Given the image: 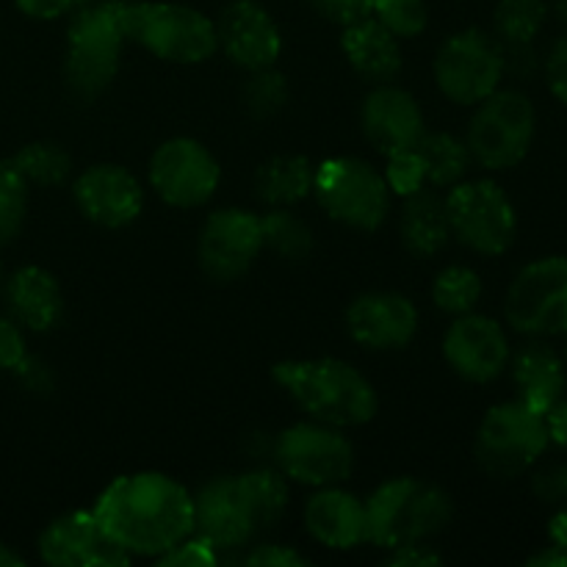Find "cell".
I'll return each instance as SVG.
<instances>
[{"label": "cell", "instance_id": "obj_1", "mask_svg": "<svg viewBox=\"0 0 567 567\" xmlns=\"http://www.w3.org/2000/svg\"><path fill=\"white\" fill-rule=\"evenodd\" d=\"M92 513L131 557L158 559L194 532L192 493L155 471L116 476Z\"/></svg>", "mask_w": 567, "mask_h": 567}, {"label": "cell", "instance_id": "obj_2", "mask_svg": "<svg viewBox=\"0 0 567 567\" xmlns=\"http://www.w3.org/2000/svg\"><path fill=\"white\" fill-rule=\"evenodd\" d=\"M288 504V487L277 471L255 468L241 476H221L194 498V529L219 548L247 546L260 529L280 520Z\"/></svg>", "mask_w": 567, "mask_h": 567}, {"label": "cell", "instance_id": "obj_3", "mask_svg": "<svg viewBox=\"0 0 567 567\" xmlns=\"http://www.w3.org/2000/svg\"><path fill=\"white\" fill-rule=\"evenodd\" d=\"M275 380L313 421L363 426L377 415V391L354 365L336 358L286 360L271 369Z\"/></svg>", "mask_w": 567, "mask_h": 567}, {"label": "cell", "instance_id": "obj_4", "mask_svg": "<svg viewBox=\"0 0 567 567\" xmlns=\"http://www.w3.org/2000/svg\"><path fill=\"white\" fill-rule=\"evenodd\" d=\"M452 515V498L443 487L413 476L391 480L365 502V543L388 551L424 543L446 529Z\"/></svg>", "mask_w": 567, "mask_h": 567}, {"label": "cell", "instance_id": "obj_5", "mask_svg": "<svg viewBox=\"0 0 567 567\" xmlns=\"http://www.w3.org/2000/svg\"><path fill=\"white\" fill-rule=\"evenodd\" d=\"M122 0L86 6L78 11L66 33V83L81 100H94L116 78L125 44Z\"/></svg>", "mask_w": 567, "mask_h": 567}, {"label": "cell", "instance_id": "obj_6", "mask_svg": "<svg viewBox=\"0 0 567 567\" xmlns=\"http://www.w3.org/2000/svg\"><path fill=\"white\" fill-rule=\"evenodd\" d=\"M122 22L127 39L169 64H203L219 48L216 25L192 6L125 3Z\"/></svg>", "mask_w": 567, "mask_h": 567}, {"label": "cell", "instance_id": "obj_7", "mask_svg": "<svg viewBox=\"0 0 567 567\" xmlns=\"http://www.w3.org/2000/svg\"><path fill=\"white\" fill-rule=\"evenodd\" d=\"M535 127L537 114L532 100L515 89H507V92L496 89L476 109L465 147L471 158L485 169H513L529 155Z\"/></svg>", "mask_w": 567, "mask_h": 567}, {"label": "cell", "instance_id": "obj_8", "mask_svg": "<svg viewBox=\"0 0 567 567\" xmlns=\"http://www.w3.org/2000/svg\"><path fill=\"white\" fill-rule=\"evenodd\" d=\"M313 192L321 208L354 230H377L391 210L385 175L363 158H330L316 169Z\"/></svg>", "mask_w": 567, "mask_h": 567}, {"label": "cell", "instance_id": "obj_9", "mask_svg": "<svg viewBox=\"0 0 567 567\" xmlns=\"http://www.w3.org/2000/svg\"><path fill=\"white\" fill-rule=\"evenodd\" d=\"M546 415L524 402H504L487 410L476 435V460L496 480L526 474L548 449Z\"/></svg>", "mask_w": 567, "mask_h": 567}, {"label": "cell", "instance_id": "obj_10", "mask_svg": "<svg viewBox=\"0 0 567 567\" xmlns=\"http://www.w3.org/2000/svg\"><path fill=\"white\" fill-rule=\"evenodd\" d=\"M452 236L480 255H504L518 233V216L504 188L493 181L452 186L446 197Z\"/></svg>", "mask_w": 567, "mask_h": 567}, {"label": "cell", "instance_id": "obj_11", "mask_svg": "<svg viewBox=\"0 0 567 567\" xmlns=\"http://www.w3.org/2000/svg\"><path fill=\"white\" fill-rule=\"evenodd\" d=\"M275 460L288 480L310 487H330L349 480L354 468V449L338 426L302 421L277 437Z\"/></svg>", "mask_w": 567, "mask_h": 567}, {"label": "cell", "instance_id": "obj_12", "mask_svg": "<svg viewBox=\"0 0 567 567\" xmlns=\"http://www.w3.org/2000/svg\"><path fill=\"white\" fill-rule=\"evenodd\" d=\"M504 75L502 48L480 28L454 33L435 55V81L452 103L480 105Z\"/></svg>", "mask_w": 567, "mask_h": 567}, {"label": "cell", "instance_id": "obj_13", "mask_svg": "<svg viewBox=\"0 0 567 567\" xmlns=\"http://www.w3.org/2000/svg\"><path fill=\"white\" fill-rule=\"evenodd\" d=\"M504 316L524 336H567V258L526 266L509 286Z\"/></svg>", "mask_w": 567, "mask_h": 567}, {"label": "cell", "instance_id": "obj_14", "mask_svg": "<svg viewBox=\"0 0 567 567\" xmlns=\"http://www.w3.org/2000/svg\"><path fill=\"white\" fill-rule=\"evenodd\" d=\"M150 183L166 205L197 208L219 186V164L205 144L177 136L161 144L150 158Z\"/></svg>", "mask_w": 567, "mask_h": 567}, {"label": "cell", "instance_id": "obj_15", "mask_svg": "<svg viewBox=\"0 0 567 567\" xmlns=\"http://www.w3.org/2000/svg\"><path fill=\"white\" fill-rule=\"evenodd\" d=\"M260 249H264V227L260 216L249 210H216L199 230V266L216 282H230L247 275Z\"/></svg>", "mask_w": 567, "mask_h": 567}, {"label": "cell", "instance_id": "obj_16", "mask_svg": "<svg viewBox=\"0 0 567 567\" xmlns=\"http://www.w3.org/2000/svg\"><path fill=\"white\" fill-rule=\"evenodd\" d=\"M39 554L55 567H125L131 554L103 529L92 509L61 515L39 537Z\"/></svg>", "mask_w": 567, "mask_h": 567}, {"label": "cell", "instance_id": "obj_17", "mask_svg": "<svg viewBox=\"0 0 567 567\" xmlns=\"http://www.w3.org/2000/svg\"><path fill=\"white\" fill-rule=\"evenodd\" d=\"M216 44L225 50L233 64L244 70L275 66L282 53V37L269 11L255 0H233L216 22Z\"/></svg>", "mask_w": 567, "mask_h": 567}, {"label": "cell", "instance_id": "obj_18", "mask_svg": "<svg viewBox=\"0 0 567 567\" xmlns=\"http://www.w3.org/2000/svg\"><path fill=\"white\" fill-rule=\"evenodd\" d=\"M449 365L468 382H491L507 369L509 341L502 324L491 316H457L443 338Z\"/></svg>", "mask_w": 567, "mask_h": 567}, {"label": "cell", "instance_id": "obj_19", "mask_svg": "<svg viewBox=\"0 0 567 567\" xmlns=\"http://www.w3.org/2000/svg\"><path fill=\"white\" fill-rule=\"evenodd\" d=\"M75 203L89 221L120 230L142 214L144 188L125 166L97 164L75 181Z\"/></svg>", "mask_w": 567, "mask_h": 567}, {"label": "cell", "instance_id": "obj_20", "mask_svg": "<svg viewBox=\"0 0 567 567\" xmlns=\"http://www.w3.org/2000/svg\"><path fill=\"white\" fill-rule=\"evenodd\" d=\"M347 330L365 349H404L419 330V310L404 293H363L349 305Z\"/></svg>", "mask_w": 567, "mask_h": 567}, {"label": "cell", "instance_id": "obj_21", "mask_svg": "<svg viewBox=\"0 0 567 567\" xmlns=\"http://www.w3.org/2000/svg\"><path fill=\"white\" fill-rule=\"evenodd\" d=\"M360 122H363L365 138L382 155L413 150L426 133L424 114L413 94L391 83H377V89H371L369 97L363 100Z\"/></svg>", "mask_w": 567, "mask_h": 567}, {"label": "cell", "instance_id": "obj_22", "mask_svg": "<svg viewBox=\"0 0 567 567\" xmlns=\"http://www.w3.org/2000/svg\"><path fill=\"white\" fill-rule=\"evenodd\" d=\"M305 529L321 546L349 551L365 543V502L338 487H324L305 507Z\"/></svg>", "mask_w": 567, "mask_h": 567}, {"label": "cell", "instance_id": "obj_23", "mask_svg": "<svg viewBox=\"0 0 567 567\" xmlns=\"http://www.w3.org/2000/svg\"><path fill=\"white\" fill-rule=\"evenodd\" d=\"M6 299L17 324L33 332L53 330L64 313L59 280L39 266H22L20 271H14L6 286Z\"/></svg>", "mask_w": 567, "mask_h": 567}, {"label": "cell", "instance_id": "obj_24", "mask_svg": "<svg viewBox=\"0 0 567 567\" xmlns=\"http://www.w3.org/2000/svg\"><path fill=\"white\" fill-rule=\"evenodd\" d=\"M341 48L354 72L365 81L388 83L402 72V50L396 37L371 14L352 25H343Z\"/></svg>", "mask_w": 567, "mask_h": 567}, {"label": "cell", "instance_id": "obj_25", "mask_svg": "<svg viewBox=\"0 0 567 567\" xmlns=\"http://www.w3.org/2000/svg\"><path fill=\"white\" fill-rule=\"evenodd\" d=\"M513 380L518 388V402L546 415L565 396V363L546 343H529L515 354Z\"/></svg>", "mask_w": 567, "mask_h": 567}, {"label": "cell", "instance_id": "obj_26", "mask_svg": "<svg viewBox=\"0 0 567 567\" xmlns=\"http://www.w3.org/2000/svg\"><path fill=\"white\" fill-rule=\"evenodd\" d=\"M402 241L415 258H432L446 247L452 227L446 216V199L432 188H419L404 197L402 221H399Z\"/></svg>", "mask_w": 567, "mask_h": 567}, {"label": "cell", "instance_id": "obj_27", "mask_svg": "<svg viewBox=\"0 0 567 567\" xmlns=\"http://www.w3.org/2000/svg\"><path fill=\"white\" fill-rule=\"evenodd\" d=\"M316 169L305 155H275L260 164L255 175V194L271 208H288L299 203L313 188Z\"/></svg>", "mask_w": 567, "mask_h": 567}, {"label": "cell", "instance_id": "obj_28", "mask_svg": "<svg viewBox=\"0 0 567 567\" xmlns=\"http://www.w3.org/2000/svg\"><path fill=\"white\" fill-rule=\"evenodd\" d=\"M426 183L432 188H452L465 177L471 164V153L452 133H424L415 144Z\"/></svg>", "mask_w": 567, "mask_h": 567}, {"label": "cell", "instance_id": "obj_29", "mask_svg": "<svg viewBox=\"0 0 567 567\" xmlns=\"http://www.w3.org/2000/svg\"><path fill=\"white\" fill-rule=\"evenodd\" d=\"M548 20V0H498L496 14V33L504 42L524 48L537 33L543 31Z\"/></svg>", "mask_w": 567, "mask_h": 567}, {"label": "cell", "instance_id": "obj_30", "mask_svg": "<svg viewBox=\"0 0 567 567\" xmlns=\"http://www.w3.org/2000/svg\"><path fill=\"white\" fill-rule=\"evenodd\" d=\"M264 227V247L275 249L286 260H305L313 249V233L299 219L297 214L286 208H275L260 219Z\"/></svg>", "mask_w": 567, "mask_h": 567}, {"label": "cell", "instance_id": "obj_31", "mask_svg": "<svg viewBox=\"0 0 567 567\" xmlns=\"http://www.w3.org/2000/svg\"><path fill=\"white\" fill-rule=\"evenodd\" d=\"M482 299V280L468 266H446L432 282V302L452 316H465Z\"/></svg>", "mask_w": 567, "mask_h": 567}, {"label": "cell", "instance_id": "obj_32", "mask_svg": "<svg viewBox=\"0 0 567 567\" xmlns=\"http://www.w3.org/2000/svg\"><path fill=\"white\" fill-rule=\"evenodd\" d=\"M11 161L28 183H39V186H55L72 169L70 153L55 142L25 144Z\"/></svg>", "mask_w": 567, "mask_h": 567}, {"label": "cell", "instance_id": "obj_33", "mask_svg": "<svg viewBox=\"0 0 567 567\" xmlns=\"http://www.w3.org/2000/svg\"><path fill=\"white\" fill-rule=\"evenodd\" d=\"M28 208V181L14 161H0V244H9L22 230Z\"/></svg>", "mask_w": 567, "mask_h": 567}, {"label": "cell", "instance_id": "obj_34", "mask_svg": "<svg viewBox=\"0 0 567 567\" xmlns=\"http://www.w3.org/2000/svg\"><path fill=\"white\" fill-rule=\"evenodd\" d=\"M371 17L396 39L421 37L430 25V9L424 0H374Z\"/></svg>", "mask_w": 567, "mask_h": 567}, {"label": "cell", "instance_id": "obj_35", "mask_svg": "<svg viewBox=\"0 0 567 567\" xmlns=\"http://www.w3.org/2000/svg\"><path fill=\"white\" fill-rule=\"evenodd\" d=\"M244 103H247L249 114L266 120V116H275L277 111L286 109L288 103V83L280 72H275L271 66L266 70H255L252 78L244 86Z\"/></svg>", "mask_w": 567, "mask_h": 567}, {"label": "cell", "instance_id": "obj_36", "mask_svg": "<svg viewBox=\"0 0 567 567\" xmlns=\"http://www.w3.org/2000/svg\"><path fill=\"white\" fill-rule=\"evenodd\" d=\"M385 183L388 188H391V194H399V197H410V194H415L419 188L426 186L424 166H421L415 147L388 155Z\"/></svg>", "mask_w": 567, "mask_h": 567}, {"label": "cell", "instance_id": "obj_37", "mask_svg": "<svg viewBox=\"0 0 567 567\" xmlns=\"http://www.w3.org/2000/svg\"><path fill=\"white\" fill-rule=\"evenodd\" d=\"M216 563H219V554L199 535H188L186 540H181L175 548L158 557V565L164 567H214Z\"/></svg>", "mask_w": 567, "mask_h": 567}, {"label": "cell", "instance_id": "obj_38", "mask_svg": "<svg viewBox=\"0 0 567 567\" xmlns=\"http://www.w3.org/2000/svg\"><path fill=\"white\" fill-rule=\"evenodd\" d=\"M310 9L321 14L324 20L336 22V25H352V22L363 20L371 14L374 0H308Z\"/></svg>", "mask_w": 567, "mask_h": 567}, {"label": "cell", "instance_id": "obj_39", "mask_svg": "<svg viewBox=\"0 0 567 567\" xmlns=\"http://www.w3.org/2000/svg\"><path fill=\"white\" fill-rule=\"evenodd\" d=\"M25 358V341H22V332L17 327V321L0 316V369L17 371Z\"/></svg>", "mask_w": 567, "mask_h": 567}, {"label": "cell", "instance_id": "obj_40", "mask_svg": "<svg viewBox=\"0 0 567 567\" xmlns=\"http://www.w3.org/2000/svg\"><path fill=\"white\" fill-rule=\"evenodd\" d=\"M532 487H535L537 498H543L551 507L567 509V465H557V468L537 474Z\"/></svg>", "mask_w": 567, "mask_h": 567}, {"label": "cell", "instance_id": "obj_41", "mask_svg": "<svg viewBox=\"0 0 567 567\" xmlns=\"http://www.w3.org/2000/svg\"><path fill=\"white\" fill-rule=\"evenodd\" d=\"M244 563L252 567H299L308 565V557L288 546H255Z\"/></svg>", "mask_w": 567, "mask_h": 567}, {"label": "cell", "instance_id": "obj_42", "mask_svg": "<svg viewBox=\"0 0 567 567\" xmlns=\"http://www.w3.org/2000/svg\"><path fill=\"white\" fill-rule=\"evenodd\" d=\"M546 78L554 97H557L563 105H567V37L559 39V42L551 48V53H548Z\"/></svg>", "mask_w": 567, "mask_h": 567}, {"label": "cell", "instance_id": "obj_43", "mask_svg": "<svg viewBox=\"0 0 567 567\" xmlns=\"http://www.w3.org/2000/svg\"><path fill=\"white\" fill-rule=\"evenodd\" d=\"M441 563L443 557L437 551H432L430 546H424V543H410V546L393 548L388 567H430Z\"/></svg>", "mask_w": 567, "mask_h": 567}, {"label": "cell", "instance_id": "obj_44", "mask_svg": "<svg viewBox=\"0 0 567 567\" xmlns=\"http://www.w3.org/2000/svg\"><path fill=\"white\" fill-rule=\"evenodd\" d=\"M17 9L31 20H55L75 6V0H14Z\"/></svg>", "mask_w": 567, "mask_h": 567}, {"label": "cell", "instance_id": "obj_45", "mask_svg": "<svg viewBox=\"0 0 567 567\" xmlns=\"http://www.w3.org/2000/svg\"><path fill=\"white\" fill-rule=\"evenodd\" d=\"M546 426H548V441L567 449V399H559V402L548 410Z\"/></svg>", "mask_w": 567, "mask_h": 567}, {"label": "cell", "instance_id": "obj_46", "mask_svg": "<svg viewBox=\"0 0 567 567\" xmlns=\"http://www.w3.org/2000/svg\"><path fill=\"white\" fill-rule=\"evenodd\" d=\"M526 565H532V567H567V554L563 551V548L548 546L546 551L535 554V557H532Z\"/></svg>", "mask_w": 567, "mask_h": 567}, {"label": "cell", "instance_id": "obj_47", "mask_svg": "<svg viewBox=\"0 0 567 567\" xmlns=\"http://www.w3.org/2000/svg\"><path fill=\"white\" fill-rule=\"evenodd\" d=\"M548 537H551V546L563 548L567 554V509H559L557 515L548 524Z\"/></svg>", "mask_w": 567, "mask_h": 567}, {"label": "cell", "instance_id": "obj_48", "mask_svg": "<svg viewBox=\"0 0 567 567\" xmlns=\"http://www.w3.org/2000/svg\"><path fill=\"white\" fill-rule=\"evenodd\" d=\"M20 565H25V559H22L20 554L11 551L9 546H3V543H0V567H20Z\"/></svg>", "mask_w": 567, "mask_h": 567}, {"label": "cell", "instance_id": "obj_49", "mask_svg": "<svg viewBox=\"0 0 567 567\" xmlns=\"http://www.w3.org/2000/svg\"><path fill=\"white\" fill-rule=\"evenodd\" d=\"M548 9L557 11L559 20H563L565 25H567V0H551V3H548Z\"/></svg>", "mask_w": 567, "mask_h": 567}]
</instances>
